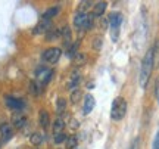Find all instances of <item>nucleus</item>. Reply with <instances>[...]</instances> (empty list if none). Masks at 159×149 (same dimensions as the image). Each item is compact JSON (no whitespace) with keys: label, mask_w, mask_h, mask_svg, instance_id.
Returning <instances> with one entry per match:
<instances>
[{"label":"nucleus","mask_w":159,"mask_h":149,"mask_svg":"<svg viewBox=\"0 0 159 149\" xmlns=\"http://www.w3.org/2000/svg\"><path fill=\"white\" fill-rule=\"evenodd\" d=\"M66 139H68V136H66L65 133H59V134H55L53 140H55L56 145H61V143H63V142H66Z\"/></svg>","instance_id":"obj_23"},{"label":"nucleus","mask_w":159,"mask_h":149,"mask_svg":"<svg viewBox=\"0 0 159 149\" xmlns=\"http://www.w3.org/2000/svg\"><path fill=\"white\" fill-rule=\"evenodd\" d=\"M52 75H53V71L47 68H40L37 69V80L41 86H46L49 81L52 80Z\"/></svg>","instance_id":"obj_5"},{"label":"nucleus","mask_w":159,"mask_h":149,"mask_svg":"<svg viewBox=\"0 0 159 149\" xmlns=\"http://www.w3.org/2000/svg\"><path fill=\"white\" fill-rule=\"evenodd\" d=\"M140 142H142V140H140V137H139V136H137V137H134V139H133V142H131V145L128 146V149H139V148H140Z\"/></svg>","instance_id":"obj_26"},{"label":"nucleus","mask_w":159,"mask_h":149,"mask_svg":"<svg viewBox=\"0 0 159 149\" xmlns=\"http://www.w3.org/2000/svg\"><path fill=\"white\" fill-rule=\"evenodd\" d=\"M12 123H13L15 128H22L27 124V117L22 112H15L13 117H12Z\"/></svg>","instance_id":"obj_8"},{"label":"nucleus","mask_w":159,"mask_h":149,"mask_svg":"<svg viewBox=\"0 0 159 149\" xmlns=\"http://www.w3.org/2000/svg\"><path fill=\"white\" fill-rule=\"evenodd\" d=\"M85 24H87V13H83V12H78L74 16V25L75 28L78 30H85Z\"/></svg>","instance_id":"obj_7"},{"label":"nucleus","mask_w":159,"mask_h":149,"mask_svg":"<svg viewBox=\"0 0 159 149\" xmlns=\"http://www.w3.org/2000/svg\"><path fill=\"white\" fill-rule=\"evenodd\" d=\"M52 28V24L50 21H44V19H41L37 25H35L34 28V34H43V33H47L49 30Z\"/></svg>","instance_id":"obj_11"},{"label":"nucleus","mask_w":159,"mask_h":149,"mask_svg":"<svg viewBox=\"0 0 159 149\" xmlns=\"http://www.w3.org/2000/svg\"><path fill=\"white\" fill-rule=\"evenodd\" d=\"M127 114V100L124 98H118L114 99L112 106H111V118L115 121H121Z\"/></svg>","instance_id":"obj_2"},{"label":"nucleus","mask_w":159,"mask_h":149,"mask_svg":"<svg viewBox=\"0 0 159 149\" xmlns=\"http://www.w3.org/2000/svg\"><path fill=\"white\" fill-rule=\"evenodd\" d=\"M0 148H2V139H0Z\"/></svg>","instance_id":"obj_33"},{"label":"nucleus","mask_w":159,"mask_h":149,"mask_svg":"<svg viewBox=\"0 0 159 149\" xmlns=\"http://www.w3.org/2000/svg\"><path fill=\"white\" fill-rule=\"evenodd\" d=\"M152 149H159V132L156 133V136L153 139V143H152Z\"/></svg>","instance_id":"obj_29"},{"label":"nucleus","mask_w":159,"mask_h":149,"mask_svg":"<svg viewBox=\"0 0 159 149\" xmlns=\"http://www.w3.org/2000/svg\"><path fill=\"white\" fill-rule=\"evenodd\" d=\"M39 121H40V126L43 127V128H47L49 124H50V117L47 114V111H40V115H39Z\"/></svg>","instance_id":"obj_15"},{"label":"nucleus","mask_w":159,"mask_h":149,"mask_svg":"<svg viewBox=\"0 0 159 149\" xmlns=\"http://www.w3.org/2000/svg\"><path fill=\"white\" fill-rule=\"evenodd\" d=\"M65 143H66V148L68 149H74V148H77V145H78V139H77V136H68Z\"/></svg>","instance_id":"obj_20"},{"label":"nucleus","mask_w":159,"mask_h":149,"mask_svg":"<svg viewBox=\"0 0 159 149\" xmlns=\"http://www.w3.org/2000/svg\"><path fill=\"white\" fill-rule=\"evenodd\" d=\"M91 5H93V3H91L90 0H84V2H81V3H80V12H83V13H84L85 9H89Z\"/></svg>","instance_id":"obj_25"},{"label":"nucleus","mask_w":159,"mask_h":149,"mask_svg":"<svg viewBox=\"0 0 159 149\" xmlns=\"http://www.w3.org/2000/svg\"><path fill=\"white\" fill-rule=\"evenodd\" d=\"M108 22L111 25V37L114 41H116L119 37V28H121V24H122V13L112 12L108 16Z\"/></svg>","instance_id":"obj_3"},{"label":"nucleus","mask_w":159,"mask_h":149,"mask_svg":"<svg viewBox=\"0 0 159 149\" xmlns=\"http://www.w3.org/2000/svg\"><path fill=\"white\" fill-rule=\"evenodd\" d=\"M57 37H61V33H59V30H53L50 28L47 33H46V39L47 40H53V39H57Z\"/></svg>","instance_id":"obj_22"},{"label":"nucleus","mask_w":159,"mask_h":149,"mask_svg":"<svg viewBox=\"0 0 159 149\" xmlns=\"http://www.w3.org/2000/svg\"><path fill=\"white\" fill-rule=\"evenodd\" d=\"M80 81H81V75H80L78 71H74V72L71 74V78H69V81H68V89L69 90H75V89H78Z\"/></svg>","instance_id":"obj_12"},{"label":"nucleus","mask_w":159,"mask_h":149,"mask_svg":"<svg viewBox=\"0 0 159 149\" xmlns=\"http://www.w3.org/2000/svg\"><path fill=\"white\" fill-rule=\"evenodd\" d=\"M57 13H59V7H57V6H55V7H50V9H47V11L43 13L41 19H44V21H50L52 18H55Z\"/></svg>","instance_id":"obj_16"},{"label":"nucleus","mask_w":159,"mask_h":149,"mask_svg":"<svg viewBox=\"0 0 159 149\" xmlns=\"http://www.w3.org/2000/svg\"><path fill=\"white\" fill-rule=\"evenodd\" d=\"M78 126H80V123L72 118V120H71V128H78Z\"/></svg>","instance_id":"obj_31"},{"label":"nucleus","mask_w":159,"mask_h":149,"mask_svg":"<svg viewBox=\"0 0 159 149\" xmlns=\"http://www.w3.org/2000/svg\"><path fill=\"white\" fill-rule=\"evenodd\" d=\"M56 111L59 115H62L65 111H66V99L63 98H59L56 102Z\"/></svg>","instance_id":"obj_18"},{"label":"nucleus","mask_w":159,"mask_h":149,"mask_svg":"<svg viewBox=\"0 0 159 149\" xmlns=\"http://www.w3.org/2000/svg\"><path fill=\"white\" fill-rule=\"evenodd\" d=\"M106 6H108L106 2L96 3V5L93 6V16H102L103 13H105V11H106Z\"/></svg>","instance_id":"obj_13"},{"label":"nucleus","mask_w":159,"mask_h":149,"mask_svg":"<svg viewBox=\"0 0 159 149\" xmlns=\"http://www.w3.org/2000/svg\"><path fill=\"white\" fill-rule=\"evenodd\" d=\"M6 105L11 109H15V111H21V109L24 108L22 99H16V98H12V96H7V98H6Z\"/></svg>","instance_id":"obj_9"},{"label":"nucleus","mask_w":159,"mask_h":149,"mask_svg":"<svg viewBox=\"0 0 159 149\" xmlns=\"http://www.w3.org/2000/svg\"><path fill=\"white\" fill-rule=\"evenodd\" d=\"M155 67V56H153V47L149 49L146 52V55L142 61V67H140V77H139V83H140V87L142 89H146L149 83V78L152 75V71H153Z\"/></svg>","instance_id":"obj_1"},{"label":"nucleus","mask_w":159,"mask_h":149,"mask_svg":"<svg viewBox=\"0 0 159 149\" xmlns=\"http://www.w3.org/2000/svg\"><path fill=\"white\" fill-rule=\"evenodd\" d=\"M77 55V44H72V46L68 47V56L69 58H74Z\"/></svg>","instance_id":"obj_28"},{"label":"nucleus","mask_w":159,"mask_h":149,"mask_svg":"<svg viewBox=\"0 0 159 149\" xmlns=\"http://www.w3.org/2000/svg\"><path fill=\"white\" fill-rule=\"evenodd\" d=\"M63 128H65V121L59 117L57 120H55V124H53V134L63 133Z\"/></svg>","instance_id":"obj_17"},{"label":"nucleus","mask_w":159,"mask_h":149,"mask_svg":"<svg viewBox=\"0 0 159 149\" xmlns=\"http://www.w3.org/2000/svg\"><path fill=\"white\" fill-rule=\"evenodd\" d=\"M40 86H41V84H39L37 81H31V83H30V93L34 95V96L40 95Z\"/></svg>","instance_id":"obj_21"},{"label":"nucleus","mask_w":159,"mask_h":149,"mask_svg":"<svg viewBox=\"0 0 159 149\" xmlns=\"http://www.w3.org/2000/svg\"><path fill=\"white\" fill-rule=\"evenodd\" d=\"M80 98H81V90H80V89H75V90H72V93H71V102H72V103H77Z\"/></svg>","instance_id":"obj_24"},{"label":"nucleus","mask_w":159,"mask_h":149,"mask_svg":"<svg viewBox=\"0 0 159 149\" xmlns=\"http://www.w3.org/2000/svg\"><path fill=\"white\" fill-rule=\"evenodd\" d=\"M0 136H2V140H3V142L11 140L12 136H13V127H12L9 123H2V124H0Z\"/></svg>","instance_id":"obj_6"},{"label":"nucleus","mask_w":159,"mask_h":149,"mask_svg":"<svg viewBox=\"0 0 159 149\" xmlns=\"http://www.w3.org/2000/svg\"><path fill=\"white\" fill-rule=\"evenodd\" d=\"M30 142L34 145V146H39V145L43 143V134L41 133H33L30 136Z\"/></svg>","instance_id":"obj_19"},{"label":"nucleus","mask_w":159,"mask_h":149,"mask_svg":"<svg viewBox=\"0 0 159 149\" xmlns=\"http://www.w3.org/2000/svg\"><path fill=\"white\" fill-rule=\"evenodd\" d=\"M61 55H62V50H61L59 47H50V49L44 50V53H43V61L47 63H56L57 61H59Z\"/></svg>","instance_id":"obj_4"},{"label":"nucleus","mask_w":159,"mask_h":149,"mask_svg":"<svg viewBox=\"0 0 159 149\" xmlns=\"http://www.w3.org/2000/svg\"><path fill=\"white\" fill-rule=\"evenodd\" d=\"M75 59H77V62L78 63H81V62H84L85 56L83 55V53H77V55H75Z\"/></svg>","instance_id":"obj_30"},{"label":"nucleus","mask_w":159,"mask_h":149,"mask_svg":"<svg viewBox=\"0 0 159 149\" xmlns=\"http://www.w3.org/2000/svg\"><path fill=\"white\" fill-rule=\"evenodd\" d=\"M59 33H61V37L63 39L65 46L69 47L71 46V30H69V27H63L62 30H59Z\"/></svg>","instance_id":"obj_14"},{"label":"nucleus","mask_w":159,"mask_h":149,"mask_svg":"<svg viewBox=\"0 0 159 149\" xmlns=\"http://www.w3.org/2000/svg\"><path fill=\"white\" fill-rule=\"evenodd\" d=\"M156 98H158V102H159V81L156 83Z\"/></svg>","instance_id":"obj_32"},{"label":"nucleus","mask_w":159,"mask_h":149,"mask_svg":"<svg viewBox=\"0 0 159 149\" xmlns=\"http://www.w3.org/2000/svg\"><path fill=\"white\" fill-rule=\"evenodd\" d=\"M94 105H96V100L94 98L91 96V95H85L84 98V106H83V111H84V114H90L91 111L94 109Z\"/></svg>","instance_id":"obj_10"},{"label":"nucleus","mask_w":159,"mask_h":149,"mask_svg":"<svg viewBox=\"0 0 159 149\" xmlns=\"http://www.w3.org/2000/svg\"><path fill=\"white\" fill-rule=\"evenodd\" d=\"M93 46H94V49L96 50H100V47H102V37H94V43H93Z\"/></svg>","instance_id":"obj_27"}]
</instances>
